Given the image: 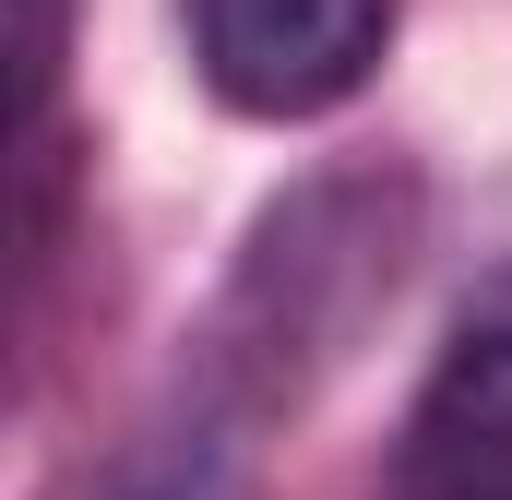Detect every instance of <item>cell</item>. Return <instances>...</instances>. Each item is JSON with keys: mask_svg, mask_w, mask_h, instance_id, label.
I'll list each match as a JSON object with an SVG mask.
<instances>
[{"mask_svg": "<svg viewBox=\"0 0 512 500\" xmlns=\"http://www.w3.org/2000/svg\"><path fill=\"white\" fill-rule=\"evenodd\" d=\"M60 48H72V0H12V155H36V143H48Z\"/></svg>", "mask_w": 512, "mask_h": 500, "instance_id": "cell-4", "label": "cell"}, {"mask_svg": "<svg viewBox=\"0 0 512 500\" xmlns=\"http://www.w3.org/2000/svg\"><path fill=\"white\" fill-rule=\"evenodd\" d=\"M405 0H179L191 24V72L215 108L239 120H334L393 48Z\"/></svg>", "mask_w": 512, "mask_h": 500, "instance_id": "cell-2", "label": "cell"}, {"mask_svg": "<svg viewBox=\"0 0 512 500\" xmlns=\"http://www.w3.org/2000/svg\"><path fill=\"white\" fill-rule=\"evenodd\" d=\"M405 250H417V179H393V167H346V179H310L298 203H274L239 250V274L215 286V322L191 334L179 381L60 500H227L239 465L262 453V429L405 286Z\"/></svg>", "mask_w": 512, "mask_h": 500, "instance_id": "cell-1", "label": "cell"}, {"mask_svg": "<svg viewBox=\"0 0 512 500\" xmlns=\"http://www.w3.org/2000/svg\"><path fill=\"white\" fill-rule=\"evenodd\" d=\"M393 500H512V274L453 322L405 405Z\"/></svg>", "mask_w": 512, "mask_h": 500, "instance_id": "cell-3", "label": "cell"}]
</instances>
